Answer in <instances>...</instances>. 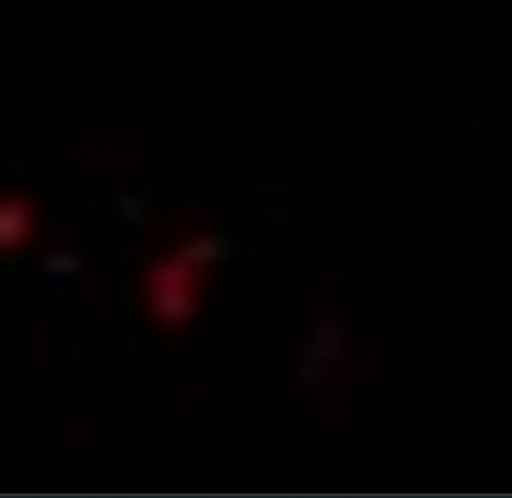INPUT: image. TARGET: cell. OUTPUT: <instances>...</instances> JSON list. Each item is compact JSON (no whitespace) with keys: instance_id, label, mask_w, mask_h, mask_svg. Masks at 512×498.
Listing matches in <instances>:
<instances>
[{"instance_id":"obj_1","label":"cell","mask_w":512,"mask_h":498,"mask_svg":"<svg viewBox=\"0 0 512 498\" xmlns=\"http://www.w3.org/2000/svg\"><path fill=\"white\" fill-rule=\"evenodd\" d=\"M158 312L164 319H180L189 310V292H187V271L183 264H169L158 278Z\"/></svg>"},{"instance_id":"obj_2","label":"cell","mask_w":512,"mask_h":498,"mask_svg":"<svg viewBox=\"0 0 512 498\" xmlns=\"http://www.w3.org/2000/svg\"><path fill=\"white\" fill-rule=\"evenodd\" d=\"M28 226L26 212L19 207H0V246H12Z\"/></svg>"},{"instance_id":"obj_3","label":"cell","mask_w":512,"mask_h":498,"mask_svg":"<svg viewBox=\"0 0 512 498\" xmlns=\"http://www.w3.org/2000/svg\"><path fill=\"white\" fill-rule=\"evenodd\" d=\"M76 267H78L76 257L66 255V253L53 255L51 260H48V269H51V271H73Z\"/></svg>"}]
</instances>
